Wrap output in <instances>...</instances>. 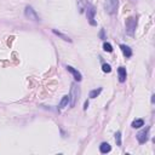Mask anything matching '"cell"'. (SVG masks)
<instances>
[{
    "mask_svg": "<svg viewBox=\"0 0 155 155\" xmlns=\"http://www.w3.org/2000/svg\"><path fill=\"white\" fill-rule=\"evenodd\" d=\"M87 19H89V22L91 25H96V21H95V13H96V10L95 7L92 6V5H87Z\"/></svg>",
    "mask_w": 155,
    "mask_h": 155,
    "instance_id": "4",
    "label": "cell"
},
{
    "mask_svg": "<svg viewBox=\"0 0 155 155\" xmlns=\"http://www.w3.org/2000/svg\"><path fill=\"white\" fill-rule=\"evenodd\" d=\"M87 107H89V102L86 101V102H85V107H84V109H85V110L87 109Z\"/></svg>",
    "mask_w": 155,
    "mask_h": 155,
    "instance_id": "19",
    "label": "cell"
},
{
    "mask_svg": "<svg viewBox=\"0 0 155 155\" xmlns=\"http://www.w3.org/2000/svg\"><path fill=\"white\" fill-rule=\"evenodd\" d=\"M115 142H116V146H119V147L121 146V132L120 131H118L115 133Z\"/></svg>",
    "mask_w": 155,
    "mask_h": 155,
    "instance_id": "15",
    "label": "cell"
},
{
    "mask_svg": "<svg viewBox=\"0 0 155 155\" xmlns=\"http://www.w3.org/2000/svg\"><path fill=\"white\" fill-rule=\"evenodd\" d=\"M144 125V121L142 120V119H137V120H135L132 122V127L133 128H139V127H142Z\"/></svg>",
    "mask_w": 155,
    "mask_h": 155,
    "instance_id": "12",
    "label": "cell"
},
{
    "mask_svg": "<svg viewBox=\"0 0 155 155\" xmlns=\"http://www.w3.org/2000/svg\"><path fill=\"white\" fill-rule=\"evenodd\" d=\"M148 133H149V127H147L146 130H142L141 132L137 133V139H138V142L141 144L146 143L148 141Z\"/></svg>",
    "mask_w": 155,
    "mask_h": 155,
    "instance_id": "6",
    "label": "cell"
},
{
    "mask_svg": "<svg viewBox=\"0 0 155 155\" xmlns=\"http://www.w3.org/2000/svg\"><path fill=\"white\" fill-rule=\"evenodd\" d=\"M100 37H101L102 39H104V30H103V29L101 30V33H100Z\"/></svg>",
    "mask_w": 155,
    "mask_h": 155,
    "instance_id": "18",
    "label": "cell"
},
{
    "mask_svg": "<svg viewBox=\"0 0 155 155\" xmlns=\"http://www.w3.org/2000/svg\"><path fill=\"white\" fill-rule=\"evenodd\" d=\"M67 70H68V71H70V73L71 74H73V76H74V79L76 80V81H80L81 79H82V78H81V74L79 73V71H78L76 69H74L73 68V67H70V65H68V67H67Z\"/></svg>",
    "mask_w": 155,
    "mask_h": 155,
    "instance_id": "8",
    "label": "cell"
},
{
    "mask_svg": "<svg viewBox=\"0 0 155 155\" xmlns=\"http://www.w3.org/2000/svg\"><path fill=\"white\" fill-rule=\"evenodd\" d=\"M52 32H53V34H56V35H58V37L59 38H62V39H63L64 41H69V43H70V39H69V37H67V35H64V34H62V33H59V32H57V30H56V29H53L52 30Z\"/></svg>",
    "mask_w": 155,
    "mask_h": 155,
    "instance_id": "13",
    "label": "cell"
},
{
    "mask_svg": "<svg viewBox=\"0 0 155 155\" xmlns=\"http://www.w3.org/2000/svg\"><path fill=\"white\" fill-rule=\"evenodd\" d=\"M100 150H101L102 154H107V153H109L112 150V147L108 143H102L100 146Z\"/></svg>",
    "mask_w": 155,
    "mask_h": 155,
    "instance_id": "10",
    "label": "cell"
},
{
    "mask_svg": "<svg viewBox=\"0 0 155 155\" xmlns=\"http://www.w3.org/2000/svg\"><path fill=\"white\" fill-rule=\"evenodd\" d=\"M118 74H119V81L120 82H125L126 81V69L124 68V67H119V69H118Z\"/></svg>",
    "mask_w": 155,
    "mask_h": 155,
    "instance_id": "7",
    "label": "cell"
},
{
    "mask_svg": "<svg viewBox=\"0 0 155 155\" xmlns=\"http://www.w3.org/2000/svg\"><path fill=\"white\" fill-rule=\"evenodd\" d=\"M24 13H25V17L32 19V21H39V16L37 15V12H35V10H33V7L30 6H27L24 10Z\"/></svg>",
    "mask_w": 155,
    "mask_h": 155,
    "instance_id": "5",
    "label": "cell"
},
{
    "mask_svg": "<svg viewBox=\"0 0 155 155\" xmlns=\"http://www.w3.org/2000/svg\"><path fill=\"white\" fill-rule=\"evenodd\" d=\"M102 92V89L100 87V89H96V90H92L91 92H90V98H96L98 95H100Z\"/></svg>",
    "mask_w": 155,
    "mask_h": 155,
    "instance_id": "14",
    "label": "cell"
},
{
    "mask_svg": "<svg viewBox=\"0 0 155 155\" xmlns=\"http://www.w3.org/2000/svg\"><path fill=\"white\" fill-rule=\"evenodd\" d=\"M102 70L103 71H104V73H110V71H112V67L109 65V64H103L102 65Z\"/></svg>",
    "mask_w": 155,
    "mask_h": 155,
    "instance_id": "17",
    "label": "cell"
},
{
    "mask_svg": "<svg viewBox=\"0 0 155 155\" xmlns=\"http://www.w3.org/2000/svg\"><path fill=\"white\" fill-rule=\"evenodd\" d=\"M125 25H126V33L128 35H133L136 30V27H137V18L136 17H128L125 22Z\"/></svg>",
    "mask_w": 155,
    "mask_h": 155,
    "instance_id": "3",
    "label": "cell"
},
{
    "mask_svg": "<svg viewBox=\"0 0 155 155\" xmlns=\"http://www.w3.org/2000/svg\"><path fill=\"white\" fill-rule=\"evenodd\" d=\"M118 6H119L118 0H106V3H104V10H106V12L109 15L116 13Z\"/></svg>",
    "mask_w": 155,
    "mask_h": 155,
    "instance_id": "2",
    "label": "cell"
},
{
    "mask_svg": "<svg viewBox=\"0 0 155 155\" xmlns=\"http://www.w3.org/2000/svg\"><path fill=\"white\" fill-rule=\"evenodd\" d=\"M79 96H80V89L76 86V84H73L70 89V95H69V102H70L71 108L75 107L78 100H79Z\"/></svg>",
    "mask_w": 155,
    "mask_h": 155,
    "instance_id": "1",
    "label": "cell"
},
{
    "mask_svg": "<svg viewBox=\"0 0 155 155\" xmlns=\"http://www.w3.org/2000/svg\"><path fill=\"white\" fill-rule=\"evenodd\" d=\"M68 103H69V96H63V98H62V101L59 103V108L63 109V108L68 106Z\"/></svg>",
    "mask_w": 155,
    "mask_h": 155,
    "instance_id": "11",
    "label": "cell"
},
{
    "mask_svg": "<svg viewBox=\"0 0 155 155\" xmlns=\"http://www.w3.org/2000/svg\"><path fill=\"white\" fill-rule=\"evenodd\" d=\"M103 50L107 51V52H112V51H113V46L109 43H104V44H103Z\"/></svg>",
    "mask_w": 155,
    "mask_h": 155,
    "instance_id": "16",
    "label": "cell"
},
{
    "mask_svg": "<svg viewBox=\"0 0 155 155\" xmlns=\"http://www.w3.org/2000/svg\"><path fill=\"white\" fill-rule=\"evenodd\" d=\"M120 49H121L122 53H124V56H125L126 58H128V57H131V56H132V50L128 47V46H126V45H120Z\"/></svg>",
    "mask_w": 155,
    "mask_h": 155,
    "instance_id": "9",
    "label": "cell"
}]
</instances>
